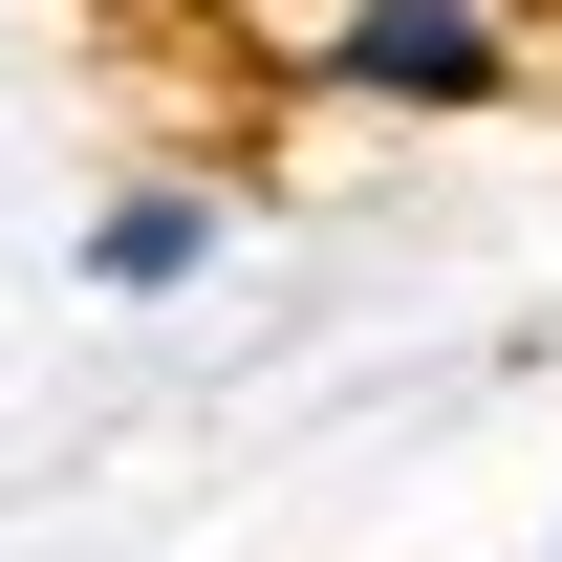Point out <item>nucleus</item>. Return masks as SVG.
<instances>
[{"label": "nucleus", "instance_id": "nucleus-1", "mask_svg": "<svg viewBox=\"0 0 562 562\" xmlns=\"http://www.w3.org/2000/svg\"><path fill=\"white\" fill-rule=\"evenodd\" d=\"M281 109H368V131H454L541 87V0H238Z\"/></svg>", "mask_w": 562, "mask_h": 562}, {"label": "nucleus", "instance_id": "nucleus-2", "mask_svg": "<svg viewBox=\"0 0 562 562\" xmlns=\"http://www.w3.org/2000/svg\"><path fill=\"white\" fill-rule=\"evenodd\" d=\"M216 260H238V195H216V173H173V151H151V173H109V195H87V238H66L87 303H195Z\"/></svg>", "mask_w": 562, "mask_h": 562}]
</instances>
